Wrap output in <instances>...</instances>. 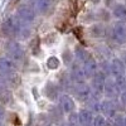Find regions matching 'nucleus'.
<instances>
[{
	"label": "nucleus",
	"instance_id": "nucleus-1",
	"mask_svg": "<svg viewBox=\"0 0 126 126\" xmlns=\"http://www.w3.org/2000/svg\"><path fill=\"white\" fill-rule=\"evenodd\" d=\"M3 32L6 35L14 37L18 39H27L30 35L29 25L22 23L16 15L8 16L5 19V22L3 23Z\"/></svg>",
	"mask_w": 126,
	"mask_h": 126
},
{
	"label": "nucleus",
	"instance_id": "nucleus-2",
	"mask_svg": "<svg viewBox=\"0 0 126 126\" xmlns=\"http://www.w3.org/2000/svg\"><path fill=\"white\" fill-rule=\"evenodd\" d=\"M5 53L9 58H12L14 62L20 63L23 62L24 57H25V50L19 40L16 39H10L6 42L5 44Z\"/></svg>",
	"mask_w": 126,
	"mask_h": 126
},
{
	"label": "nucleus",
	"instance_id": "nucleus-3",
	"mask_svg": "<svg viewBox=\"0 0 126 126\" xmlns=\"http://www.w3.org/2000/svg\"><path fill=\"white\" fill-rule=\"evenodd\" d=\"M110 38L113 43L122 46L126 43V22L116 20L110 28Z\"/></svg>",
	"mask_w": 126,
	"mask_h": 126
},
{
	"label": "nucleus",
	"instance_id": "nucleus-4",
	"mask_svg": "<svg viewBox=\"0 0 126 126\" xmlns=\"http://www.w3.org/2000/svg\"><path fill=\"white\" fill-rule=\"evenodd\" d=\"M91 82V88H92V96L101 98L103 96V87H105V82L107 79V75L102 71H98L93 77L90 78Z\"/></svg>",
	"mask_w": 126,
	"mask_h": 126
},
{
	"label": "nucleus",
	"instance_id": "nucleus-5",
	"mask_svg": "<svg viewBox=\"0 0 126 126\" xmlns=\"http://www.w3.org/2000/svg\"><path fill=\"white\" fill-rule=\"evenodd\" d=\"M15 15L18 16V19H19L22 23H24V24H27V25H30V24H33V23L35 22L38 14L35 13V10L28 4V5H20V6L16 9Z\"/></svg>",
	"mask_w": 126,
	"mask_h": 126
},
{
	"label": "nucleus",
	"instance_id": "nucleus-6",
	"mask_svg": "<svg viewBox=\"0 0 126 126\" xmlns=\"http://www.w3.org/2000/svg\"><path fill=\"white\" fill-rule=\"evenodd\" d=\"M68 77L71 79V82L73 85H81V83H86L87 82V77L86 73L83 71V67L81 63L76 62L69 67V72H68Z\"/></svg>",
	"mask_w": 126,
	"mask_h": 126
},
{
	"label": "nucleus",
	"instance_id": "nucleus-7",
	"mask_svg": "<svg viewBox=\"0 0 126 126\" xmlns=\"http://www.w3.org/2000/svg\"><path fill=\"white\" fill-rule=\"evenodd\" d=\"M109 73L110 77L119 78L126 76V64L120 57H113L109 62Z\"/></svg>",
	"mask_w": 126,
	"mask_h": 126
},
{
	"label": "nucleus",
	"instance_id": "nucleus-8",
	"mask_svg": "<svg viewBox=\"0 0 126 126\" xmlns=\"http://www.w3.org/2000/svg\"><path fill=\"white\" fill-rule=\"evenodd\" d=\"M121 90L119 88L116 81L113 77H107L106 82H105V87H103V96L105 98H111V100H116L120 97Z\"/></svg>",
	"mask_w": 126,
	"mask_h": 126
},
{
	"label": "nucleus",
	"instance_id": "nucleus-9",
	"mask_svg": "<svg viewBox=\"0 0 126 126\" xmlns=\"http://www.w3.org/2000/svg\"><path fill=\"white\" fill-rule=\"evenodd\" d=\"M18 69V63L8 56L0 57V76H12Z\"/></svg>",
	"mask_w": 126,
	"mask_h": 126
},
{
	"label": "nucleus",
	"instance_id": "nucleus-10",
	"mask_svg": "<svg viewBox=\"0 0 126 126\" xmlns=\"http://www.w3.org/2000/svg\"><path fill=\"white\" fill-rule=\"evenodd\" d=\"M101 113L107 119H115L117 116V105L115 100L103 98L101 100Z\"/></svg>",
	"mask_w": 126,
	"mask_h": 126
},
{
	"label": "nucleus",
	"instance_id": "nucleus-11",
	"mask_svg": "<svg viewBox=\"0 0 126 126\" xmlns=\"http://www.w3.org/2000/svg\"><path fill=\"white\" fill-rule=\"evenodd\" d=\"M58 106H59V110L63 113L69 115L71 112L75 111L76 102H75V100H73L68 93H61L59 97H58Z\"/></svg>",
	"mask_w": 126,
	"mask_h": 126
},
{
	"label": "nucleus",
	"instance_id": "nucleus-12",
	"mask_svg": "<svg viewBox=\"0 0 126 126\" xmlns=\"http://www.w3.org/2000/svg\"><path fill=\"white\" fill-rule=\"evenodd\" d=\"M72 90H73V93L77 96V98L83 102H87L92 97V88H91V85L87 82L81 83V85H73Z\"/></svg>",
	"mask_w": 126,
	"mask_h": 126
},
{
	"label": "nucleus",
	"instance_id": "nucleus-13",
	"mask_svg": "<svg viewBox=\"0 0 126 126\" xmlns=\"http://www.w3.org/2000/svg\"><path fill=\"white\" fill-rule=\"evenodd\" d=\"M87 34L92 39H102L107 35V28L103 23L93 22L90 24V27L87 29Z\"/></svg>",
	"mask_w": 126,
	"mask_h": 126
},
{
	"label": "nucleus",
	"instance_id": "nucleus-14",
	"mask_svg": "<svg viewBox=\"0 0 126 126\" xmlns=\"http://www.w3.org/2000/svg\"><path fill=\"white\" fill-rule=\"evenodd\" d=\"M52 4H53V0H29V5L39 15L47 14L52 8Z\"/></svg>",
	"mask_w": 126,
	"mask_h": 126
},
{
	"label": "nucleus",
	"instance_id": "nucleus-15",
	"mask_svg": "<svg viewBox=\"0 0 126 126\" xmlns=\"http://www.w3.org/2000/svg\"><path fill=\"white\" fill-rule=\"evenodd\" d=\"M82 67H83V71H85V73H86L87 79H90L91 77H93L100 71V63L97 62L96 58H93L91 56L85 63H82Z\"/></svg>",
	"mask_w": 126,
	"mask_h": 126
},
{
	"label": "nucleus",
	"instance_id": "nucleus-16",
	"mask_svg": "<svg viewBox=\"0 0 126 126\" xmlns=\"http://www.w3.org/2000/svg\"><path fill=\"white\" fill-rule=\"evenodd\" d=\"M73 54H75V61L81 63V64H82V63H85L91 57L90 52L83 46H81V44H76L75 46V48H73Z\"/></svg>",
	"mask_w": 126,
	"mask_h": 126
},
{
	"label": "nucleus",
	"instance_id": "nucleus-17",
	"mask_svg": "<svg viewBox=\"0 0 126 126\" xmlns=\"http://www.w3.org/2000/svg\"><path fill=\"white\" fill-rule=\"evenodd\" d=\"M94 15H96V22H100V23H103V24H106V23H110L111 20L113 19L112 16V12L110 9L107 8H98L96 12H94Z\"/></svg>",
	"mask_w": 126,
	"mask_h": 126
},
{
	"label": "nucleus",
	"instance_id": "nucleus-18",
	"mask_svg": "<svg viewBox=\"0 0 126 126\" xmlns=\"http://www.w3.org/2000/svg\"><path fill=\"white\" fill-rule=\"evenodd\" d=\"M78 117L82 124V126H93L94 113L88 109H82L78 111Z\"/></svg>",
	"mask_w": 126,
	"mask_h": 126
},
{
	"label": "nucleus",
	"instance_id": "nucleus-19",
	"mask_svg": "<svg viewBox=\"0 0 126 126\" xmlns=\"http://www.w3.org/2000/svg\"><path fill=\"white\" fill-rule=\"evenodd\" d=\"M112 16L116 19V20H120V22H126V5L124 3H116L112 9Z\"/></svg>",
	"mask_w": 126,
	"mask_h": 126
},
{
	"label": "nucleus",
	"instance_id": "nucleus-20",
	"mask_svg": "<svg viewBox=\"0 0 126 126\" xmlns=\"http://www.w3.org/2000/svg\"><path fill=\"white\" fill-rule=\"evenodd\" d=\"M44 93H46V96L48 97V98H50V100H58V97H59V88H58V86L56 85L54 82H52V81H49V82H47V85H46V87H44Z\"/></svg>",
	"mask_w": 126,
	"mask_h": 126
},
{
	"label": "nucleus",
	"instance_id": "nucleus-21",
	"mask_svg": "<svg viewBox=\"0 0 126 126\" xmlns=\"http://www.w3.org/2000/svg\"><path fill=\"white\" fill-rule=\"evenodd\" d=\"M61 61L63 62V64H64L66 67L69 68L73 63H75V54H73V50L66 48L61 53Z\"/></svg>",
	"mask_w": 126,
	"mask_h": 126
},
{
	"label": "nucleus",
	"instance_id": "nucleus-22",
	"mask_svg": "<svg viewBox=\"0 0 126 126\" xmlns=\"http://www.w3.org/2000/svg\"><path fill=\"white\" fill-rule=\"evenodd\" d=\"M101 100L102 98H97V97H91L87 101V109L91 110L94 115L96 113H101Z\"/></svg>",
	"mask_w": 126,
	"mask_h": 126
},
{
	"label": "nucleus",
	"instance_id": "nucleus-23",
	"mask_svg": "<svg viewBox=\"0 0 126 126\" xmlns=\"http://www.w3.org/2000/svg\"><path fill=\"white\" fill-rule=\"evenodd\" d=\"M61 63H62V61L56 56H49L46 59V66L49 71H57L61 67Z\"/></svg>",
	"mask_w": 126,
	"mask_h": 126
},
{
	"label": "nucleus",
	"instance_id": "nucleus-24",
	"mask_svg": "<svg viewBox=\"0 0 126 126\" xmlns=\"http://www.w3.org/2000/svg\"><path fill=\"white\" fill-rule=\"evenodd\" d=\"M93 126H109L107 117L103 116L102 113H96L93 120Z\"/></svg>",
	"mask_w": 126,
	"mask_h": 126
},
{
	"label": "nucleus",
	"instance_id": "nucleus-25",
	"mask_svg": "<svg viewBox=\"0 0 126 126\" xmlns=\"http://www.w3.org/2000/svg\"><path fill=\"white\" fill-rule=\"evenodd\" d=\"M68 122L71 124V126H82L79 117H78V112H71L69 116H68Z\"/></svg>",
	"mask_w": 126,
	"mask_h": 126
},
{
	"label": "nucleus",
	"instance_id": "nucleus-26",
	"mask_svg": "<svg viewBox=\"0 0 126 126\" xmlns=\"http://www.w3.org/2000/svg\"><path fill=\"white\" fill-rule=\"evenodd\" d=\"M116 3H117V0H102L103 6L107 8V9H110V10H111L115 5H116Z\"/></svg>",
	"mask_w": 126,
	"mask_h": 126
},
{
	"label": "nucleus",
	"instance_id": "nucleus-27",
	"mask_svg": "<svg viewBox=\"0 0 126 126\" xmlns=\"http://www.w3.org/2000/svg\"><path fill=\"white\" fill-rule=\"evenodd\" d=\"M119 98H120V102L126 106V90L122 91V92L120 93V97H119Z\"/></svg>",
	"mask_w": 126,
	"mask_h": 126
},
{
	"label": "nucleus",
	"instance_id": "nucleus-28",
	"mask_svg": "<svg viewBox=\"0 0 126 126\" xmlns=\"http://www.w3.org/2000/svg\"><path fill=\"white\" fill-rule=\"evenodd\" d=\"M90 3H91L92 5L96 6V5H100V4L102 3V0H90Z\"/></svg>",
	"mask_w": 126,
	"mask_h": 126
},
{
	"label": "nucleus",
	"instance_id": "nucleus-29",
	"mask_svg": "<svg viewBox=\"0 0 126 126\" xmlns=\"http://www.w3.org/2000/svg\"><path fill=\"white\" fill-rule=\"evenodd\" d=\"M109 126H121V125H119L117 122H115V121H113V122H111V124H109Z\"/></svg>",
	"mask_w": 126,
	"mask_h": 126
},
{
	"label": "nucleus",
	"instance_id": "nucleus-30",
	"mask_svg": "<svg viewBox=\"0 0 126 126\" xmlns=\"http://www.w3.org/2000/svg\"><path fill=\"white\" fill-rule=\"evenodd\" d=\"M61 126H71V124H69L68 121H67V122H62V124H61Z\"/></svg>",
	"mask_w": 126,
	"mask_h": 126
},
{
	"label": "nucleus",
	"instance_id": "nucleus-31",
	"mask_svg": "<svg viewBox=\"0 0 126 126\" xmlns=\"http://www.w3.org/2000/svg\"><path fill=\"white\" fill-rule=\"evenodd\" d=\"M122 126H126V116L124 117V124H122Z\"/></svg>",
	"mask_w": 126,
	"mask_h": 126
},
{
	"label": "nucleus",
	"instance_id": "nucleus-32",
	"mask_svg": "<svg viewBox=\"0 0 126 126\" xmlns=\"http://www.w3.org/2000/svg\"><path fill=\"white\" fill-rule=\"evenodd\" d=\"M3 115H4V113H3V111L0 110V119H3Z\"/></svg>",
	"mask_w": 126,
	"mask_h": 126
},
{
	"label": "nucleus",
	"instance_id": "nucleus-33",
	"mask_svg": "<svg viewBox=\"0 0 126 126\" xmlns=\"http://www.w3.org/2000/svg\"><path fill=\"white\" fill-rule=\"evenodd\" d=\"M124 4H125V5H126V0H124Z\"/></svg>",
	"mask_w": 126,
	"mask_h": 126
},
{
	"label": "nucleus",
	"instance_id": "nucleus-34",
	"mask_svg": "<svg viewBox=\"0 0 126 126\" xmlns=\"http://www.w3.org/2000/svg\"><path fill=\"white\" fill-rule=\"evenodd\" d=\"M117 1H120V0H117Z\"/></svg>",
	"mask_w": 126,
	"mask_h": 126
}]
</instances>
